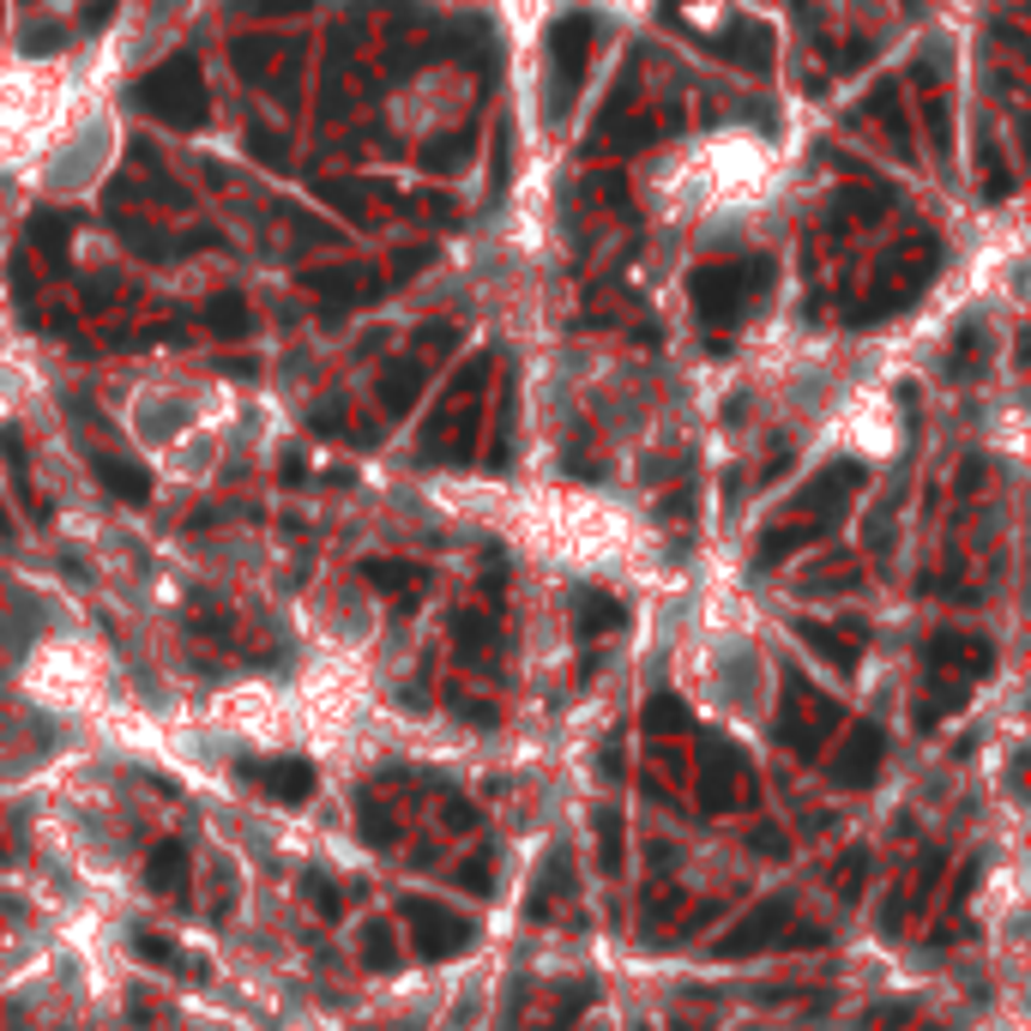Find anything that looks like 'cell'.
I'll list each match as a JSON object with an SVG mask.
<instances>
[{"instance_id":"obj_2","label":"cell","mask_w":1031,"mask_h":1031,"mask_svg":"<svg viewBox=\"0 0 1031 1031\" xmlns=\"http://www.w3.org/2000/svg\"><path fill=\"white\" fill-rule=\"evenodd\" d=\"M760 278H766V266H705V272H694V308L705 320H731V314H742L748 284H760Z\"/></svg>"},{"instance_id":"obj_1","label":"cell","mask_w":1031,"mask_h":1031,"mask_svg":"<svg viewBox=\"0 0 1031 1031\" xmlns=\"http://www.w3.org/2000/svg\"><path fill=\"white\" fill-rule=\"evenodd\" d=\"M145 103H151L163 121H182V127L206 121V91H199V66L187 61V54L163 61V73H151V78H145Z\"/></svg>"},{"instance_id":"obj_4","label":"cell","mask_w":1031,"mask_h":1031,"mask_svg":"<svg viewBox=\"0 0 1031 1031\" xmlns=\"http://www.w3.org/2000/svg\"><path fill=\"white\" fill-rule=\"evenodd\" d=\"M211 327H223V332H230V339H242V332H248V308H242V302H235V296L211 302Z\"/></svg>"},{"instance_id":"obj_3","label":"cell","mask_w":1031,"mask_h":1031,"mask_svg":"<svg viewBox=\"0 0 1031 1031\" xmlns=\"http://www.w3.org/2000/svg\"><path fill=\"white\" fill-rule=\"evenodd\" d=\"M586 42H591V19H562L555 25V37H549V49H555V66H562V85H574L579 66H586Z\"/></svg>"}]
</instances>
